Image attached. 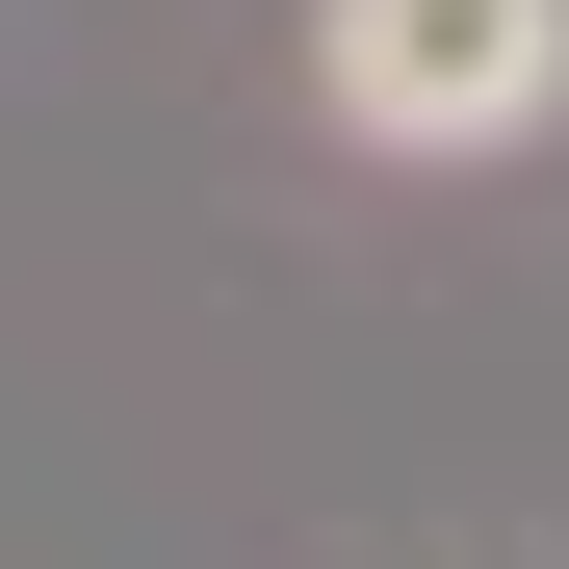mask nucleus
<instances>
[{
	"instance_id": "1",
	"label": "nucleus",
	"mask_w": 569,
	"mask_h": 569,
	"mask_svg": "<svg viewBox=\"0 0 569 569\" xmlns=\"http://www.w3.org/2000/svg\"><path fill=\"white\" fill-rule=\"evenodd\" d=\"M311 104H337L362 156L466 181V156H518V130L569 104V0H311Z\"/></svg>"
}]
</instances>
